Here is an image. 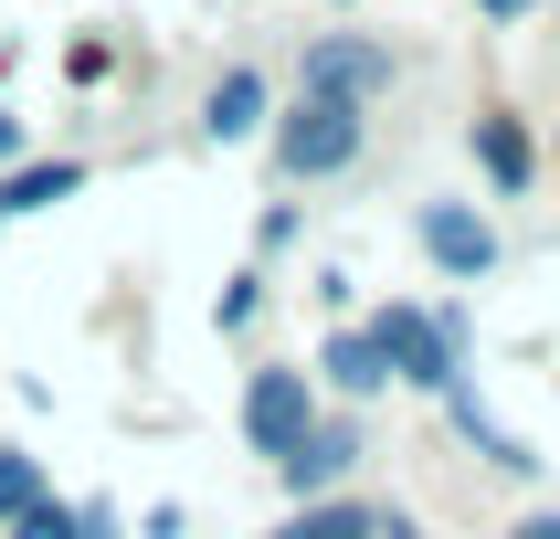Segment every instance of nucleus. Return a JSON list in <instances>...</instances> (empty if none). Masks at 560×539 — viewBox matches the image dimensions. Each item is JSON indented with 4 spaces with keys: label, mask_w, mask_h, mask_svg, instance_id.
<instances>
[{
    "label": "nucleus",
    "mask_w": 560,
    "mask_h": 539,
    "mask_svg": "<svg viewBox=\"0 0 560 539\" xmlns=\"http://www.w3.org/2000/svg\"><path fill=\"white\" fill-rule=\"evenodd\" d=\"M11 138H22V127H11V117H0V149H11Z\"/></svg>",
    "instance_id": "nucleus-15"
},
{
    "label": "nucleus",
    "mask_w": 560,
    "mask_h": 539,
    "mask_svg": "<svg viewBox=\"0 0 560 539\" xmlns=\"http://www.w3.org/2000/svg\"><path fill=\"white\" fill-rule=\"evenodd\" d=\"M518 539H560V518H529V529H518Z\"/></svg>",
    "instance_id": "nucleus-14"
},
{
    "label": "nucleus",
    "mask_w": 560,
    "mask_h": 539,
    "mask_svg": "<svg viewBox=\"0 0 560 539\" xmlns=\"http://www.w3.org/2000/svg\"><path fill=\"white\" fill-rule=\"evenodd\" d=\"M317 371H328V380H339V391H349V402H360V391H381V380H392V360H381V349H371V328H339Z\"/></svg>",
    "instance_id": "nucleus-6"
},
{
    "label": "nucleus",
    "mask_w": 560,
    "mask_h": 539,
    "mask_svg": "<svg viewBox=\"0 0 560 539\" xmlns=\"http://www.w3.org/2000/svg\"><path fill=\"white\" fill-rule=\"evenodd\" d=\"M63 180H74V169H32V180H11V190H0V201H11V212H22V201H54Z\"/></svg>",
    "instance_id": "nucleus-12"
},
{
    "label": "nucleus",
    "mask_w": 560,
    "mask_h": 539,
    "mask_svg": "<svg viewBox=\"0 0 560 539\" xmlns=\"http://www.w3.org/2000/svg\"><path fill=\"white\" fill-rule=\"evenodd\" d=\"M276 539H371V518H360V507H307V518H285Z\"/></svg>",
    "instance_id": "nucleus-9"
},
{
    "label": "nucleus",
    "mask_w": 560,
    "mask_h": 539,
    "mask_svg": "<svg viewBox=\"0 0 560 539\" xmlns=\"http://www.w3.org/2000/svg\"><path fill=\"white\" fill-rule=\"evenodd\" d=\"M244 434L265 444L276 466L307 444V391H296V371H254V391H244Z\"/></svg>",
    "instance_id": "nucleus-2"
},
{
    "label": "nucleus",
    "mask_w": 560,
    "mask_h": 539,
    "mask_svg": "<svg viewBox=\"0 0 560 539\" xmlns=\"http://www.w3.org/2000/svg\"><path fill=\"white\" fill-rule=\"evenodd\" d=\"M476 159H487L498 190H529V138H518L508 117H476Z\"/></svg>",
    "instance_id": "nucleus-7"
},
{
    "label": "nucleus",
    "mask_w": 560,
    "mask_h": 539,
    "mask_svg": "<svg viewBox=\"0 0 560 539\" xmlns=\"http://www.w3.org/2000/svg\"><path fill=\"white\" fill-rule=\"evenodd\" d=\"M22 539H74V518H63V507H43V497H32V507H22Z\"/></svg>",
    "instance_id": "nucleus-13"
},
{
    "label": "nucleus",
    "mask_w": 560,
    "mask_h": 539,
    "mask_svg": "<svg viewBox=\"0 0 560 539\" xmlns=\"http://www.w3.org/2000/svg\"><path fill=\"white\" fill-rule=\"evenodd\" d=\"M381 539H412V529H402V518H392V529H381Z\"/></svg>",
    "instance_id": "nucleus-17"
},
{
    "label": "nucleus",
    "mask_w": 560,
    "mask_h": 539,
    "mask_svg": "<svg viewBox=\"0 0 560 539\" xmlns=\"http://www.w3.org/2000/svg\"><path fill=\"white\" fill-rule=\"evenodd\" d=\"M381 74H392V63H381L371 43H317V63H307V85L328 95V106H360V95H371Z\"/></svg>",
    "instance_id": "nucleus-5"
},
{
    "label": "nucleus",
    "mask_w": 560,
    "mask_h": 539,
    "mask_svg": "<svg viewBox=\"0 0 560 539\" xmlns=\"http://www.w3.org/2000/svg\"><path fill=\"white\" fill-rule=\"evenodd\" d=\"M254 106H265V85H254V74H233V85L212 95V127H222V138H244V127H254Z\"/></svg>",
    "instance_id": "nucleus-10"
},
{
    "label": "nucleus",
    "mask_w": 560,
    "mask_h": 539,
    "mask_svg": "<svg viewBox=\"0 0 560 539\" xmlns=\"http://www.w3.org/2000/svg\"><path fill=\"white\" fill-rule=\"evenodd\" d=\"M371 349L402 380H455V371H444V328H434V317H412V307H381L371 317Z\"/></svg>",
    "instance_id": "nucleus-3"
},
{
    "label": "nucleus",
    "mask_w": 560,
    "mask_h": 539,
    "mask_svg": "<svg viewBox=\"0 0 560 539\" xmlns=\"http://www.w3.org/2000/svg\"><path fill=\"white\" fill-rule=\"evenodd\" d=\"M32 497H43V476H32V466H22V455H0V518H22V507H32Z\"/></svg>",
    "instance_id": "nucleus-11"
},
{
    "label": "nucleus",
    "mask_w": 560,
    "mask_h": 539,
    "mask_svg": "<svg viewBox=\"0 0 560 539\" xmlns=\"http://www.w3.org/2000/svg\"><path fill=\"white\" fill-rule=\"evenodd\" d=\"M349 159H360V106L307 95V106L276 127V169H285V180H328V169H349Z\"/></svg>",
    "instance_id": "nucleus-1"
},
{
    "label": "nucleus",
    "mask_w": 560,
    "mask_h": 539,
    "mask_svg": "<svg viewBox=\"0 0 560 539\" xmlns=\"http://www.w3.org/2000/svg\"><path fill=\"white\" fill-rule=\"evenodd\" d=\"M423 254H434L444 276H487V265H498V233H487L466 201H434V212H423Z\"/></svg>",
    "instance_id": "nucleus-4"
},
{
    "label": "nucleus",
    "mask_w": 560,
    "mask_h": 539,
    "mask_svg": "<svg viewBox=\"0 0 560 539\" xmlns=\"http://www.w3.org/2000/svg\"><path fill=\"white\" fill-rule=\"evenodd\" d=\"M349 455H360V444H349V423H328V434H307L296 455H285V476H296V487H339Z\"/></svg>",
    "instance_id": "nucleus-8"
},
{
    "label": "nucleus",
    "mask_w": 560,
    "mask_h": 539,
    "mask_svg": "<svg viewBox=\"0 0 560 539\" xmlns=\"http://www.w3.org/2000/svg\"><path fill=\"white\" fill-rule=\"evenodd\" d=\"M487 11H498V22H508V11H518V0H487Z\"/></svg>",
    "instance_id": "nucleus-16"
}]
</instances>
